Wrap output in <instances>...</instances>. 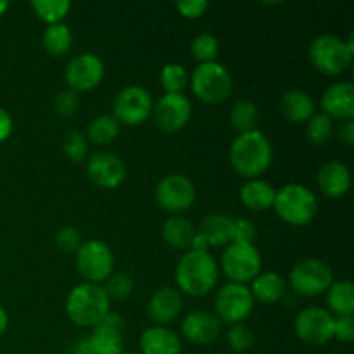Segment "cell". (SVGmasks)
I'll list each match as a JSON object with an SVG mask.
<instances>
[{
  "instance_id": "26",
  "label": "cell",
  "mask_w": 354,
  "mask_h": 354,
  "mask_svg": "<svg viewBox=\"0 0 354 354\" xmlns=\"http://www.w3.org/2000/svg\"><path fill=\"white\" fill-rule=\"evenodd\" d=\"M277 190L265 180H249L241 189V201L251 211H266L273 207Z\"/></svg>"
},
{
  "instance_id": "31",
  "label": "cell",
  "mask_w": 354,
  "mask_h": 354,
  "mask_svg": "<svg viewBox=\"0 0 354 354\" xmlns=\"http://www.w3.org/2000/svg\"><path fill=\"white\" fill-rule=\"evenodd\" d=\"M259 113L258 106H256L252 100L241 99L232 106L230 111V124L241 133H248V131L258 130L256 124H258Z\"/></svg>"
},
{
  "instance_id": "46",
  "label": "cell",
  "mask_w": 354,
  "mask_h": 354,
  "mask_svg": "<svg viewBox=\"0 0 354 354\" xmlns=\"http://www.w3.org/2000/svg\"><path fill=\"white\" fill-rule=\"evenodd\" d=\"M69 354H95V351H93L92 344H90L88 337L86 339H82V341L75 342L71 348V351H69Z\"/></svg>"
},
{
  "instance_id": "35",
  "label": "cell",
  "mask_w": 354,
  "mask_h": 354,
  "mask_svg": "<svg viewBox=\"0 0 354 354\" xmlns=\"http://www.w3.org/2000/svg\"><path fill=\"white\" fill-rule=\"evenodd\" d=\"M194 57L199 61V64L204 62H213L216 61V55L220 52V44H218L216 37L211 33H201L197 35L190 45Z\"/></svg>"
},
{
  "instance_id": "18",
  "label": "cell",
  "mask_w": 354,
  "mask_h": 354,
  "mask_svg": "<svg viewBox=\"0 0 354 354\" xmlns=\"http://www.w3.org/2000/svg\"><path fill=\"white\" fill-rule=\"evenodd\" d=\"M123 318L116 313H109L100 324H97L88 337L95 354L123 353Z\"/></svg>"
},
{
  "instance_id": "3",
  "label": "cell",
  "mask_w": 354,
  "mask_h": 354,
  "mask_svg": "<svg viewBox=\"0 0 354 354\" xmlns=\"http://www.w3.org/2000/svg\"><path fill=\"white\" fill-rule=\"evenodd\" d=\"M66 313L78 327H95L111 313V299L100 283L83 282L68 294Z\"/></svg>"
},
{
  "instance_id": "13",
  "label": "cell",
  "mask_w": 354,
  "mask_h": 354,
  "mask_svg": "<svg viewBox=\"0 0 354 354\" xmlns=\"http://www.w3.org/2000/svg\"><path fill=\"white\" fill-rule=\"evenodd\" d=\"M156 203L165 211L178 214L189 209L196 201V187L185 175H168L156 187Z\"/></svg>"
},
{
  "instance_id": "33",
  "label": "cell",
  "mask_w": 354,
  "mask_h": 354,
  "mask_svg": "<svg viewBox=\"0 0 354 354\" xmlns=\"http://www.w3.org/2000/svg\"><path fill=\"white\" fill-rule=\"evenodd\" d=\"M159 80H161V85L166 93H182L183 88L189 85V73H187L185 66L178 64V62H169L161 69Z\"/></svg>"
},
{
  "instance_id": "9",
  "label": "cell",
  "mask_w": 354,
  "mask_h": 354,
  "mask_svg": "<svg viewBox=\"0 0 354 354\" xmlns=\"http://www.w3.org/2000/svg\"><path fill=\"white\" fill-rule=\"evenodd\" d=\"M76 268L90 283H100L113 275L114 256L102 241H86L76 251Z\"/></svg>"
},
{
  "instance_id": "7",
  "label": "cell",
  "mask_w": 354,
  "mask_h": 354,
  "mask_svg": "<svg viewBox=\"0 0 354 354\" xmlns=\"http://www.w3.org/2000/svg\"><path fill=\"white\" fill-rule=\"evenodd\" d=\"M263 259L254 244L232 242L221 254V268L232 283L252 282L261 273Z\"/></svg>"
},
{
  "instance_id": "11",
  "label": "cell",
  "mask_w": 354,
  "mask_h": 354,
  "mask_svg": "<svg viewBox=\"0 0 354 354\" xmlns=\"http://www.w3.org/2000/svg\"><path fill=\"white\" fill-rule=\"evenodd\" d=\"M152 97L145 88L138 85L127 86L116 95L113 104V116L120 121V124L137 127L142 124L152 114Z\"/></svg>"
},
{
  "instance_id": "28",
  "label": "cell",
  "mask_w": 354,
  "mask_h": 354,
  "mask_svg": "<svg viewBox=\"0 0 354 354\" xmlns=\"http://www.w3.org/2000/svg\"><path fill=\"white\" fill-rule=\"evenodd\" d=\"M328 313H335L337 317H353L354 313V286L349 280L332 282L327 290Z\"/></svg>"
},
{
  "instance_id": "38",
  "label": "cell",
  "mask_w": 354,
  "mask_h": 354,
  "mask_svg": "<svg viewBox=\"0 0 354 354\" xmlns=\"http://www.w3.org/2000/svg\"><path fill=\"white\" fill-rule=\"evenodd\" d=\"M227 342L235 353H245L254 346V334L244 324L232 325L230 330L227 332Z\"/></svg>"
},
{
  "instance_id": "29",
  "label": "cell",
  "mask_w": 354,
  "mask_h": 354,
  "mask_svg": "<svg viewBox=\"0 0 354 354\" xmlns=\"http://www.w3.org/2000/svg\"><path fill=\"white\" fill-rule=\"evenodd\" d=\"M41 45L47 54L55 55V57L68 54L73 45V33L68 24L57 23L45 28L44 35H41Z\"/></svg>"
},
{
  "instance_id": "36",
  "label": "cell",
  "mask_w": 354,
  "mask_h": 354,
  "mask_svg": "<svg viewBox=\"0 0 354 354\" xmlns=\"http://www.w3.org/2000/svg\"><path fill=\"white\" fill-rule=\"evenodd\" d=\"M133 280H131V277L128 273H113L107 279L104 290L109 296V299L124 301L133 294Z\"/></svg>"
},
{
  "instance_id": "41",
  "label": "cell",
  "mask_w": 354,
  "mask_h": 354,
  "mask_svg": "<svg viewBox=\"0 0 354 354\" xmlns=\"http://www.w3.org/2000/svg\"><path fill=\"white\" fill-rule=\"evenodd\" d=\"M256 227L252 221L245 218L234 220V239L232 242H244V244H254Z\"/></svg>"
},
{
  "instance_id": "1",
  "label": "cell",
  "mask_w": 354,
  "mask_h": 354,
  "mask_svg": "<svg viewBox=\"0 0 354 354\" xmlns=\"http://www.w3.org/2000/svg\"><path fill=\"white\" fill-rule=\"evenodd\" d=\"M273 149L268 137L263 131L252 130L239 133L230 145V165L235 173L244 178H258L270 168Z\"/></svg>"
},
{
  "instance_id": "45",
  "label": "cell",
  "mask_w": 354,
  "mask_h": 354,
  "mask_svg": "<svg viewBox=\"0 0 354 354\" xmlns=\"http://www.w3.org/2000/svg\"><path fill=\"white\" fill-rule=\"evenodd\" d=\"M12 127H14L12 118H10V114L0 106V142H6L7 138L10 137V133H12Z\"/></svg>"
},
{
  "instance_id": "14",
  "label": "cell",
  "mask_w": 354,
  "mask_h": 354,
  "mask_svg": "<svg viewBox=\"0 0 354 354\" xmlns=\"http://www.w3.org/2000/svg\"><path fill=\"white\" fill-rule=\"evenodd\" d=\"M104 73H106V66H104L102 59L99 55L85 52L68 62L64 76L69 90L80 93L95 88L102 82Z\"/></svg>"
},
{
  "instance_id": "37",
  "label": "cell",
  "mask_w": 354,
  "mask_h": 354,
  "mask_svg": "<svg viewBox=\"0 0 354 354\" xmlns=\"http://www.w3.org/2000/svg\"><path fill=\"white\" fill-rule=\"evenodd\" d=\"M64 154L69 161L82 162L88 156V140L80 131H68L64 137Z\"/></svg>"
},
{
  "instance_id": "49",
  "label": "cell",
  "mask_w": 354,
  "mask_h": 354,
  "mask_svg": "<svg viewBox=\"0 0 354 354\" xmlns=\"http://www.w3.org/2000/svg\"><path fill=\"white\" fill-rule=\"evenodd\" d=\"M121 354H123V353H121Z\"/></svg>"
},
{
  "instance_id": "48",
  "label": "cell",
  "mask_w": 354,
  "mask_h": 354,
  "mask_svg": "<svg viewBox=\"0 0 354 354\" xmlns=\"http://www.w3.org/2000/svg\"><path fill=\"white\" fill-rule=\"evenodd\" d=\"M7 9H9V2H7V0H0V17L6 14Z\"/></svg>"
},
{
  "instance_id": "8",
  "label": "cell",
  "mask_w": 354,
  "mask_h": 354,
  "mask_svg": "<svg viewBox=\"0 0 354 354\" xmlns=\"http://www.w3.org/2000/svg\"><path fill=\"white\" fill-rule=\"evenodd\" d=\"M292 290L306 297L320 296L327 292L334 282V273L330 266L317 258H308L297 263L289 275Z\"/></svg>"
},
{
  "instance_id": "5",
  "label": "cell",
  "mask_w": 354,
  "mask_h": 354,
  "mask_svg": "<svg viewBox=\"0 0 354 354\" xmlns=\"http://www.w3.org/2000/svg\"><path fill=\"white\" fill-rule=\"evenodd\" d=\"M273 207L287 225L304 227L317 216L318 201L308 187L299 183H287L277 190Z\"/></svg>"
},
{
  "instance_id": "19",
  "label": "cell",
  "mask_w": 354,
  "mask_h": 354,
  "mask_svg": "<svg viewBox=\"0 0 354 354\" xmlns=\"http://www.w3.org/2000/svg\"><path fill=\"white\" fill-rule=\"evenodd\" d=\"M322 111L332 121H351L354 118V85L351 82L332 83L322 95Z\"/></svg>"
},
{
  "instance_id": "21",
  "label": "cell",
  "mask_w": 354,
  "mask_h": 354,
  "mask_svg": "<svg viewBox=\"0 0 354 354\" xmlns=\"http://www.w3.org/2000/svg\"><path fill=\"white\" fill-rule=\"evenodd\" d=\"M220 320L206 311H192L182 322L183 335L192 344H211L220 335Z\"/></svg>"
},
{
  "instance_id": "12",
  "label": "cell",
  "mask_w": 354,
  "mask_h": 354,
  "mask_svg": "<svg viewBox=\"0 0 354 354\" xmlns=\"http://www.w3.org/2000/svg\"><path fill=\"white\" fill-rule=\"evenodd\" d=\"M294 332L306 344H327L334 339V315L328 313L325 308H306L296 317Z\"/></svg>"
},
{
  "instance_id": "34",
  "label": "cell",
  "mask_w": 354,
  "mask_h": 354,
  "mask_svg": "<svg viewBox=\"0 0 354 354\" xmlns=\"http://www.w3.org/2000/svg\"><path fill=\"white\" fill-rule=\"evenodd\" d=\"M306 123V137L313 144H325L334 133V121L324 113H315Z\"/></svg>"
},
{
  "instance_id": "20",
  "label": "cell",
  "mask_w": 354,
  "mask_h": 354,
  "mask_svg": "<svg viewBox=\"0 0 354 354\" xmlns=\"http://www.w3.org/2000/svg\"><path fill=\"white\" fill-rule=\"evenodd\" d=\"M183 299L173 287H161L152 294L147 304V315L158 327L171 324L182 313Z\"/></svg>"
},
{
  "instance_id": "23",
  "label": "cell",
  "mask_w": 354,
  "mask_h": 354,
  "mask_svg": "<svg viewBox=\"0 0 354 354\" xmlns=\"http://www.w3.org/2000/svg\"><path fill=\"white\" fill-rule=\"evenodd\" d=\"M140 349L144 354H180L182 341L178 335L168 327H151L142 332Z\"/></svg>"
},
{
  "instance_id": "27",
  "label": "cell",
  "mask_w": 354,
  "mask_h": 354,
  "mask_svg": "<svg viewBox=\"0 0 354 354\" xmlns=\"http://www.w3.org/2000/svg\"><path fill=\"white\" fill-rule=\"evenodd\" d=\"M251 294L254 299H258L259 303L265 304H273L277 301H280L286 294V282H283L282 277L275 272H266L259 273L254 280H252Z\"/></svg>"
},
{
  "instance_id": "32",
  "label": "cell",
  "mask_w": 354,
  "mask_h": 354,
  "mask_svg": "<svg viewBox=\"0 0 354 354\" xmlns=\"http://www.w3.org/2000/svg\"><path fill=\"white\" fill-rule=\"evenodd\" d=\"M31 9L37 14V17L50 26V24L62 23V19L71 10V2L69 0H33Z\"/></svg>"
},
{
  "instance_id": "44",
  "label": "cell",
  "mask_w": 354,
  "mask_h": 354,
  "mask_svg": "<svg viewBox=\"0 0 354 354\" xmlns=\"http://www.w3.org/2000/svg\"><path fill=\"white\" fill-rule=\"evenodd\" d=\"M337 138L342 145L351 147L354 145V123L351 121H342V124L337 130Z\"/></svg>"
},
{
  "instance_id": "6",
  "label": "cell",
  "mask_w": 354,
  "mask_h": 354,
  "mask_svg": "<svg viewBox=\"0 0 354 354\" xmlns=\"http://www.w3.org/2000/svg\"><path fill=\"white\" fill-rule=\"evenodd\" d=\"M190 86L197 99L207 104H221L230 97L234 80L230 71L218 61L204 62L194 69Z\"/></svg>"
},
{
  "instance_id": "43",
  "label": "cell",
  "mask_w": 354,
  "mask_h": 354,
  "mask_svg": "<svg viewBox=\"0 0 354 354\" xmlns=\"http://www.w3.org/2000/svg\"><path fill=\"white\" fill-rule=\"evenodd\" d=\"M334 337L341 342L354 341V318L353 317L334 318Z\"/></svg>"
},
{
  "instance_id": "42",
  "label": "cell",
  "mask_w": 354,
  "mask_h": 354,
  "mask_svg": "<svg viewBox=\"0 0 354 354\" xmlns=\"http://www.w3.org/2000/svg\"><path fill=\"white\" fill-rule=\"evenodd\" d=\"M175 7L183 17L197 19V17H201L206 12L209 3H207V0H178V2L175 3Z\"/></svg>"
},
{
  "instance_id": "4",
  "label": "cell",
  "mask_w": 354,
  "mask_h": 354,
  "mask_svg": "<svg viewBox=\"0 0 354 354\" xmlns=\"http://www.w3.org/2000/svg\"><path fill=\"white\" fill-rule=\"evenodd\" d=\"M354 37L349 35L348 40L335 35H320L310 45V61L317 71L327 76H337L344 73L353 62Z\"/></svg>"
},
{
  "instance_id": "25",
  "label": "cell",
  "mask_w": 354,
  "mask_h": 354,
  "mask_svg": "<svg viewBox=\"0 0 354 354\" xmlns=\"http://www.w3.org/2000/svg\"><path fill=\"white\" fill-rule=\"evenodd\" d=\"M196 234L197 230L194 228V225L187 218L178 216V214L168 218L165 225H162V239L166 241V244H169L175 249L190 251Z\"/></svg>"
},
{
  "instance_id": "24",
  "label": "cell",
  "mask_w": 354,
  "mask_h": 354,
  "mask_svg": "<svg viewBox=\"0 0 354 354\" xmlns=\"http://www.w3.org/2000/svg\"><path fill=\"white\" fill-rule=\"evenodd\" d=\"M280 111L292 123H303L315 114V102L310 93L303 90H290L280 99Z\"/></svg>"
},
{
  "instance_id": "17",
  "label": "cell",
  "mask_w": 354,
  "mask_h": 354,
  "mask_svg": "<svg viewBox=\"0 0 354 354\" xmlns=\"http://www.w3.org/2000/svg\"><path fill=\"white\" fill-rule=\"evenodd\" d=\"M232 239H234V220L227 214H209L201 220L192 249L207 251L216 245L232 244Z\"/></svg>"
},
{
  "instance_id": "30",
  "label": "cell",
  "mask_w": 354,
  "mask_h": 354,
  "mask_svg": "<svg viewBox=\"0 0 354 354\" xmlns=\"http://www.w3.org/2000/svg\"><path fill=\"white\" fill-rule=\"evenodd\" d=\"M120 121L113 114H100L93 118L86 130V140L97 145L111 144L120 135Z\"/></svg>"
},
{
  "instance_id": "40",
  "label": "cell",
  "mask_w": 354,
  "mask_h": 354,
  "mask_svg": "<svg viewBox=\"0 0 354 354\" xmlns=\"http://www.w3.org/2000/svg\"><path fill=\"white\" fill-rule=\"evenodd\" d=\"M82 244V234L75 227H62L55 234V245L64 252H76Z\"/></svg>"
},
{
  "instance_id": "16",
  "label": "cell",
  "mask_w": 354,
  "mask_h": 354,
  "mask_svg": "<svg viewBox=\"0 0 354 354\" xmlns=\"http://www.w3.org/2000/svg\"><path fill=\"white\" fill-rule=\"evenodd\" d=\"M86 175L100 189H116L127 176L123 159L111 152H95L86 162Z\"/></svg>"
},
{
  "instance_id": "2",
  "label": "cell",
  "mask_w": 354,
  "mask_h": 354,
  "mask_svg": "<svg viewBox=\"0 0 354 354\" xmlns=\"http://www.w3.org/2000/svg\"><path fill=\"white\" fill-rule=\"evenodd\" d=\"M175 280L180 290L192 297L209 294L218 282V265L209 251L183 252L175 270Z\"/></svg>"
},
{
  "instance_id": "22",
  "label": "cell",
  "mask_w": 354,
  "mask_h": 354,
  "mask_svg": "<svg viewBox=\"0 0 354 354\" xmlns=\"http://www.w3.org/2000/svg\"><path fill=\"white\" fill-rule=\"evenodd\" d=\"M318 187L322 192L332 199L346 196L351 189V171L341 161H328L318 171Z\"/></svg>"
},
{
  "instance_id": "47",
  "label": "cell",
  "mask_w": 354,
  "mask_h": 354,
  "mask_svg": "<svg viewBox=\"0 0 354 354\" xmlns=\"http://www.w3.org/2000/svg\"><path fill=\"white\" fill-rule=\"evenodd\" d=\"M7 327H9V315H7V311L0 306V335L7 330Z\"/></svg>"
},
{
  "instance_id": "10",
  "label": "cell",
  "mask_w": 354,
  "mask_h": 354,
  "mask_svg": "<svg viewBox=\"0 0 354 354\" xmlns=\"http://www.w3.org/2000/svg\"><path fill=\"white\" fill-rule=\"evenodd\" d=\"M254 297L248 286L242 283H227L221 287L214 297V311L218 320L225 324H244L245 318L252 313Z\"/></svg>"
},
{
  "instance_id": "15",
  "label": "cell",
  "mask_w": 354,
  "mask_h": 354,
  "mask_svg": "<svg viewBox=\"0 0 354 354\" xmlns=\"http://www.w3.org/2000/svg\"><path fill=\"white\" fill-rule=\"evenodd\" d=\"M192 114V104L183 93H165L152 106V118L159 130L166 133L178 131L189 123Z\"/></svg>"
},
{
  "instance_id": "39",
  "label": "cell",
  "mask_w": 354,
  "mask_h": 354,
  "mask_svg": "<svg viewBox=\"0 0 354 354\" xmlns=\"http://www.w3.org/2000/svg\"><path fill=\"white\" fill-rule=\"evenodd\" d=\"M80 95L73 90H62L54 99V111L62 118H69L78 111Z\"/></svg>"
}]
</instances>
